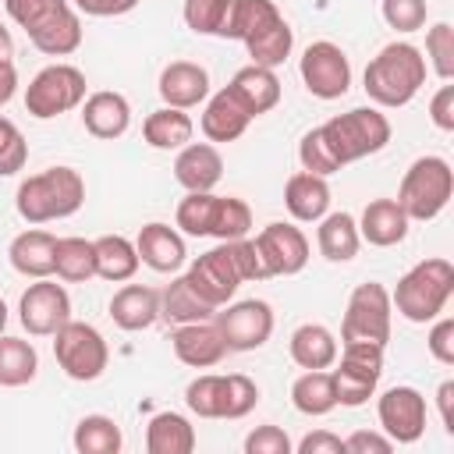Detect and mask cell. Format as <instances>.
<instances>
[{
	"label": "cell",
	"instance_id": "obj_12",
	"mask_svg": "<svg viewBox=\"0 0 454 454\" xmlns=\"http://www.w3.org/2000/svg\"><path fill=\"white\" fill-rule=\"evenodd\" d=\"M18 319L32 337H53L71 319V298L64 284H53L50 277L28 284V291L18 301Z\"/></svg>",
	"mask_w": 454,
	"mask_h": 454
},
{
	"label": "cell",
	"instance_id": "obj_23",
	"mask_svg": "<svg viewBox=\"0 0 454 454\" xmlns=\"http://www.w3.org/2000/svg\"><path fill=\"white\" fill-rule=\"evenodd\" d=\"M284 206L301 223L323 220L330 213V184H326V177L309 174V170L291 174L287 184H284Z\"/></svg>",
	"mask_w": 454,
	"mask_h": 454
},
{
	"label": "cell",
	"instance_id": "obj_13",
	"mask_svg": "<svg viewBox=\"0 0 454 454\" xmlns=\"http://www.w3.org/2000/svg\"><path fill=\"white\" fill-rule=\"evenodd\" d=\"M184 277L192 280V287H195L213 309H223V305L234 298V291L245 284L241 273H238V266H234V255H231V245H227V241H220L216 248L202 252V255L188 266Z\"/></svg>",
	"mask_w": 454,
	"mask_h": 454
},
{
	"label": "cell",
	"instance_id": "obj_37",
	"mask_svg": "<svg viewBox=\"0 0 454 454\" xmlns=\"http://www.w3.org/2000/svg\"><path fill=\"white\" fill-rule=\"evenodd\" d=\"M53 273L67 284H85L96 277V248L85 238H57Z\"/></svg>",
	"mask_w": 454,
	"mask_h": 454
},
{
	"label": "cell",
	"instance_id": "obj_49",
	"mask_svg": "<svg viewBox=\"0 0 454 454\" xmlns=\"http://www.w3.org/2000/svg\"><path fill=\"white\" fill-rule=\"evenodd\" d=\"M71 0H4L11 21H18L25 32H32L35 25H43L50 14H57L60 7H67Z\"/></svg>",
	"mask_w": 454,
	"mask_h": 454
},
{
	"label": "cell",
	"instance_id": "obj_57",
	"mask_svg": "<svg viewBox=\"0 0 454 454\" xmlns=\"http://www.w3.org/2000/svg\"><path fill=\"white\" fill-rule=\"evenodd\" d=\"M436 404H440L443 429L454 433V380H443V383H440V390H436Z\"/></svg>",
	"mask_w": 454,
	"mask_h": 454
},
{
	"label": "cell",
	"instance_id": "obj_34",
	"mask_svg": "<svg viewBox=\"0 0 454 454\" xmlns=\"http://www.w3.org/2000/svg\"><path fill=\"white\" fill-rule=\"evenodd\" d=\"M142 135H145V142H149L153 149H181V145L192 142L195 121H192L184 110H177V106H160V110H153V114L145 117Z\"/></svg>",
	"mask_w": 454,
	"mask_h": 454
},
{
	"label": "cell",
	"instance_id": "obj_20",
	"mask_svg": "<svg viewBox=\"0 0 454 454\" xmlns=\"http://www.w3.org/2000/svg\"><path fill=\"white\" fill-rule=\"evenodd\" d=\"M135 248H138V262H145V266L156 270V273H174V270H181L184 259H188L184 238H181L174 227L160 223V220H153V223H145V227L138 231Z\"/></svg>",
	"mask_w": 454,
	"mask_h": 454
},
{
	"label": "cell",
	"instance_id": "obj_53",
	"mask_svg": "<svg viewBox=\"0 0 454 454\" xmlns=\"http://www.w3.org/2000/svg\"><path fill=\"white\" fill-rule=\"evenodd\" d=\"M394 440L387 433H369V429H355L344 440V454H390Z\"/></svg>",
	"mask_w": 454,
	"mask_h": 454
},
{
	"label": "cell",
	"instance_id": "obj_45",
	"mask_svg": "<svg viewBox=\"0 0 454 454\" xmlns=\"http://www.w3.org/2000/svg\"><path fill=\"white\" fill-rule=\"evenodd\" d=\"M426 57L443 82L454 78V28H450V21H436L426 32Z\"/></svg>",
	"mask_w": 454,
	"mask_h": 454
},
{
	"label": "cell",
	"instance_id": "obj_60",
	"mask_svg": "<svg viewBox=\"0 0 454 454\" xmlns=\"http://www.w3.org/2000/svg\"><path fill=\"white\" fill-rule=\"evenodd\" d=\"M4 326H7V305H4V298H0V333H4Z\"/></svg>",
	"mask_w": 454,
	"mask_h": 454
},
{
	"label": "cell",
	"instance_id": "obj_55",
	"mask_svg": "<svg viewBox=\"0 0 454 454\" xmlns=\"http://www.w3.org/2000/svg\"><path fill=\"white\" fill-rule=\"evenodd\" d=\"M135 4L138 0H71V7L89 18H117V14H128Z\"/></svg>",
	"mask_w": 454,
	"mask_h": 454
},
{
	"label": "cell",
	"instance_id": "obj_15",
	"mask_svg": "<svg viewBox=\"0 0 454 454\" xmlns=\"http://www.w3.org/2000/svg\"><path fill=\"white\" fill-rule=\"evenodd\" d=\"M380 429L394 443H415L426 433V397L415 387H390L376 401Z\"/></svg>",
	"mask_w": 454,
	"mask_h": 454
},
{
	"label": "cell",
	"instance_id": "obj_9",
	"mask_svg": "<svg viewBox=\"0 0 454 454\" xmlns=\"http://www.w3.org/2000/svg\"><path fill=\"white\" fill-rule=\"evenodd\" d=\"M85 99V74L74 64H50L43 67L28 89H25V110L39 121L60 117L74 106H82Z\"/></svg>",
	"mask_w": 454,
	"mask_h": 454
},
{
	"label": "cell",
	"instance_id": "obj_28",
	"mask_svg": "<svg viewBox=\"0 0 454 454\" xmlns=\"http://www.w3.org/2000/svg\"><path fill=\"white\" fill-rule=\"evenodd\" d=\"M291 358L301 369H330L337 362V337L323 326V323H301L291 333Z\"/></svg>",
	"mask_w": 454,
	"mask_h": 454
},
{
	"label": "cell",
	"instance_id": "obj_44",
	"mask_svg": "<svg viewBox=\"0 0 454 454\" xmlns=\"http://www.w3.org/2000/svg\"><path fill=\"white\" fill-rule=\"evenodd\" d=\"M220 387H223V376H216V372L195 376V380L184 387V404H188V411L199 415V419H220Z\"/></svg>",
	"mask_w": 454,
	"mask_h": 454
},
{
	"label": "cell",
	"instance_id": "obj_30",
	"mask_svg": "<svg viewBox=\"0 0 454 454\" xmlns=\"http://www.w3.org/2000/svg\"><path fill=\"white\" fill-rule=\"evenodd\" d=\"M277 18H284V14L277 11L273 0H227V14H223V25L216 35L245 43L255 32H262L266 25H273Z\"/></svg>",
	"mask_w": 454,
	"mask_h": 454
},
{
	"label": "cell",
	"instance_id": "obj_41",
	"mask_svg": "<svg viewBox=\"0 0 454 454\" xmlns=\"http://www.w3.org/2000/svg\"><path fill=\"white\" fill-rule=\"evenodd\" d=\"M213 213H216V195L213 192H188L177 202V227L192 238H206L213 227Z\"/></svg>",
	"mask_w": 454,
	"mask_h": 454
},
{
	"label": "cell",
	"instance_id": "obj_14",
	"mask_svg": "<svg viewBox=\"0 0 454 454\" xmlns=\"http://www.w3.org/2000/svg\"><path fill=\"white\" fill-rule=\"evenodd\" d=\"M252 241H255L270 277H294L309 262V238L294 223H280V220L266 223Z\"/></svg>",
	"mask_w": 454,
	"mask_h": 454
},
{
	"label": "cell",
	"instance_id": "obj_46",
	"mask_svg": "<svg viewBox=\"0 0 454 454\" xmlns=\"http://www.w3.org/2000/svg\"><path fill=\"white\" fill-rule=\"evenodd\" d=\"M28 160V145H25V135L21 128L0 114V177H11L25 167Z\"/></svg>",
	"mask_w": 454,
	"mask_h": 454
},
{
	"label": "cell",
	"instance_id": "obj_21",
	"mask_svg": "<svg viewBox=\"0 0 454 454\" xmlns=\"http://www.w3.org/2000/svg\"><path fill=\"white\" fill-rule=\"evenodd\" d=\"M252 124V114L241 106V99L231 89H220L213 96H206V110H202V135L209 142H234L245 135V128Z\"/></svg>",
	"mask_w": 454,
	"mask_h": 454
},
{
	"label": "cell",
	"instance_id": "obj_36",
	"mask_svg": "<svg viewBox=\"0 0 454 454\" xmlns=\"http://www.w3.org/2000/svg\"><path fill=\"white\" fill-rule=\"evenodd\" d=\"M39 372V355L21 337L0 333V387H25Z\"/></svg>",
	"mask_w": 454,
	"mask_h": 454
},
{
	"label": "cell",
	"instance_id": "obj_51",
	"mask_svg": "<svg viewBox=\"0 0 454 454\" xmlns=\"http://www.w3.org/2000/svg\"><path fill=\"white\" fill-rule=\"evenodd\" d=\"M227 245H231V255H234V266H238L241 280H266L270 277L252 238H238V241H227Z\"/></svg>",
	"mask_w": 454,
	"mask_h": 454
},
{
	"label": "cell",
	"instance_id": "obj_16",
	"mask_svg": "<svg viewBox=\"0 0 454 454\" xmlns=\"http://www.w3.org/2000/svg\"><path fill=\"white\" fill-rule=\"evenodd\" d=\"M170 348L177 355V362L192 365V369H213L223 362L227 355V344H223V333L213 319H199V323H181L174 333H170Z\"/></svg>",
	"mask_w": 454,
	"mask_h": 454
},
{
	"label": "cell",
	"instance_id": "obj_38",
	"mask_svg": "<svg viewBox=\"0 0 454 454\" xmlns=\"http://www.w3.org/2000/svg\"><path fill=\"white\" fill-rule=\"evenodd\" d=\"M71 443H74L78 454H117L124 447V436H121V426L110 415H85L74 426Z\"/></svg>",
	"mask_w": 454,
	"mask_h": 454
},
{
	"label": "cell",
	"instance_id": "obj_52",
	"mask_svg": "<svg viewBox=\"0 0 454 454\" xmlns=\"http://www.w3.org/2000/svg\"><path fill=\"white\" fill-rule=\"evenodd\" d=\"M426 348H429V355L440 365H454V319L450 316H443V319L433 323V330L426 337Z\"/></svg>",
	"mask_w": 454,
	"mask_h": 454
},
{
	"label": "cell",
	"instance_id": "obj_22",
	"mask_svg": "<svg viewBox=\"0 0 454 454\" xmlns=\"http://www.w3.org/2000/svg\"><path fill=\"white\" fill-rule=\"evenodd\" d=\"M355 223H358V234L369 245L390 248V245H401L408 238V223L411 220L404 216V209L397 206V199H372Z\"/></svg>",
	"mask_w": 454,
	"mask_h": 454
},
{
	"label": "cell",
	"instance_id": "obj_17",
	"mask_svg": "<svg viewBox=\"0 0 454 454\" xmlns=\"http://www.w3.org/2000/svg\"><path fill=\"white\" fill-rule=\"evenodd\" d=\"M174 177L184 192H213L216 181L223 177V156L216 153L213 142H188L177 149Z\"/></svg>",
	"mask_w": 454,
	"mask_h": 454
},
{
	"label": "cell",
	"instance_id": "obj_1",
	"mask_svg": "<svg viewBox=\"0 0 454 454\" xmlns=\"http://www.w3.org/2000/svg\"><path fill=\"white\" fill-rule=\"evenodd\" d=\"M422 85H426V57L411 43H390V46H383L365 64V74H362L365 96L376 106H387V110L408 106L419 96Z\"/></svg>",
	"mask_w": 454,
	"mask_h": 454
},
{
	"label": "cell",
	"instance_id": "obj_7",
	"mask_svg": "<svg viewBox=\"0 0 454 454\" xmlns=\"http://www.w3.org/2000/svg\"><path fill=\"white\" fill-rule=\"evenodd\" d=\"M53 358L57 365L78 380V383H92L103 376L106 362H110V348L103 340V333L92 323H78L67 319L57 333H53Z\"/></svg>",
	"mask_w": 454,
	"mask_h": 454
},
{
	"label": "cell",
	"instance_id": "obj_50",
	"mask_svg": "<svg viewBox=\"0 0 454 454\" xmlns=\"http://www.w3.org/2000/svg\"><path fill=\"white\" fill-rule=\"evenodd\" d=\"M245 454H291V440L280 426H255L245 436Z\"/></svg>",
	"mask_w": 454,
	"mask_h": 454
},
{
	"label": "cell",
	"instance_id": "obj_33",
	"mask_svg": "<svg viewBox=\"0 0 454 454\" xmlns=\"http://www.w3.org/2000/svg\"><path fill=\"white\" fill-rule=\"evenodd\" d=\"M160 316L170 319V323H199V319H213L216 309L192 287L188 277H174L167 284V291L160 294Z\"/></svg>",
	"mask_w": 454,
	"mask_h": 454
},
{
	"label": "cell",
	"instance_id": "obj_31",
	"mask_svg": "<svg viewBox=\"0 0 454 454\" xmlns=\"http://www.w3.org/2000/svg\"><path fill=\"white\" fill-rule=\"evenodd\" d=\"M319 231H316V245L323 252V259L330 262H348L358 255V245H362V234H358V223L351 213H326L323 220H316Z\"/></svg>",
	"mask_w": 454,
	"mask_h": 454
},
{
	"label": "cell",
	"instance_id": "obj_5",
	"mask_svg": "<svg viewBox=\"0 0 454 454\" xmlns=\"http://www.w3.org/2000/svg\"><path fill=\"white\" fill-rule=\"evenodd\" d=\"M319 128H323L333 156L340 160V167H348V163H355L362 156H372L390 142V121L376 106H355L348 114L330 117Z\"/></svg>",
	"mask_w": 454,
	"mask_h": 454
},
{
	"label": "cell",
	"instance_id": "obj_4",
	"mask_svg": "<svg viewBox=\"0 0 454 454\" xmlns=\"http://www.w3.org/2000/svg\"><path fill=\"white\" fill-rule=\"evenodd\" d=\"M454 195V170L443 156H419L397 188V206L408 220H436Z\"/></svg>",
	"mask_w": 454,
	"mask_h": 454
},
{
	"label": "cell",
	"instance_id": "obj_6",
	"mask_svg": "<svg viewBox=\"0 0 454 454\" xmlns=\"http://www.w3.org/2000/svg\"><path fill=\"white\" fill-rule=\"evenodd\" d=\"M390 316H394L390 291L383 284H376V280L358 284L351 291L344 319H340V344L365 340V344H383L387 348V340H390Z\"/></svg>",
	"mask_w": 454,
	"mask_h": 454
},
{
	"label": "cell",
	"instance_id": "obj_27",
	"mask_svg": "<svg viewBox=\"0 0 454 454\" xmlns=\"http://www.w3.org/2000/svg\"><path fill=\"white\" fill-rule=\"evenodd\" d=\"M7 255H11V266H14L21 277H32V280L50 277V273H53V259H57V238H53L50 231H39V227L21 231V234L11 241Z\"/></svg>",
	"mask_w": 454,
	"mask_h": 454
},
{
	"label": "cell",
	"instance_id": "obj_25",
	"mask_svg": "<svg viewBox=\"0 0 454 454\" xmlns=\"http://www.w3.org/2000/svg\"><path fill=\"white\" fill-rule=\"evenodd\" d=\"M227 89L241 99V106L252 117L270 114L280 103V78L273 74V67H262V64H245L241 71H234Z\"/></svg>",
	"mask_w": 454,
	"mask_h": 454
},
{
	"label": "cell",
	"instance_id": "obj_26",
	"mask_svg": "<svg viewBox=\"0 0 454 454\" xmlns=\"http://www.w3.org/2000/svg\"><path fill=\"white\" fill-rule=\"evenodd\" d=\"M25 35L32 39V46L39 53H46V57H67V53H74L82 46V18L67 4L57 14H50L43 25H35L32 32H25Z\"/></svg>",
	"mask_w": 454,
	"mask_h": 454
},
{
	"label": "cell",
	"instance_id": "obj_24",
	"mask_svg": "<svg viewBox=\"0 0 454 454\" xmlns=\"http://www.w3.org/2000/svg\"><path fill=\"white\" fill-rule=\"evenodd\" d=\"M110 319L128 333L149 330L160 319V291H153L145 284H124L110 298Z\"/></svg>",
	"mask_w": 454,
	"mask_h": 454
},
{
	"label": "cell",
	"instance_id": "obj_59",
	"mask_svg": "<svg viewBox=\"0 0 454 454\" xmlns=\"http://www.w3.org/2000/svg\"><path fill=\"white\" fill-rule=\"evenodd\" d=\"M4 64H14V39H11V32L0 25V67Z\"/></svg>",
	"mask_w": 454,
	"mask_h": 454
},
{
	"label": "cell",
	"instance_id": "obj_42",
	"mask_svg": "<svg viewBox=\"0 0 454 454\" xmlns=\"http://www.w3.org/2000/svg\"><path fill=\"white\" fill-rule=\"evenodd\" d=\"M255 404H259V387L245 372L223 376V387H220V419H245Z\"/></svg>",
	"mask_w": 454,
	"mask_h": 454
},
{
	"label": "cell",
	"instance_id": "obj_54",
	"mask_svg": "<svg viewBox=\"0 0 454 454\" xmlns=\"http://www.w3.org/2000/svg\"><path fill=\"white\" fill-rule=\"evenodd\" d=\"M429 121L440 131H454V85H440L429 99Z\"/></svg>",
	"mask_w": 454,
	"mask_h": 454
},
{
	"label": "cell",
	"instance_id": "obj_8",
	"mask_svg": "<svg viewBox=\"0 0 454 454\" xmlns=\"http://www.w3.org/2000/svg\"><path fill=\"white\" fill-rule=\"evenodd\" d=\"M340 362H333L337 369H330L333 376V394L337 404L344 408H358L376 394V383L383 376V344H344V351H337Z\"/></svg>",
	"mask_w": 454,
	"mask_h": 454
},
{
	"label": "cell",
	"instance_id": "obj_58",
	"mask_svg": "<svg viewBox=\"0 0 454 454\" xmlns=\"http://www.w3.org/2000/svg\"><path fill=\"white\" fill-rule=\"evenodd\" d=\"M14 92H18V71H14V64H4L0 67V106H7L14 99Z\"/></svg>",
	"mask_w": 454,
	"mask_h": 454
},
{
	"label": "cell",
	"instance_id": "obj_2",
	"mask_svg": "<svg viewBox=\"0 0 454 454\" xmlns=\"http://www.w3.org/2000/svg\"><path fill=\"white\" fill-rule=\"evenodd\" d=\"M85 202V181L74 167H50L18 184L14 206L28 223H50L78 213Z\"/></svg>",
	"mask_w": 454,
	"mask_h": 454
},
{
	"label": "cell",
	"instance_id": "obj_10",
	"mask_svg": "<svg viewBox=\"0 0 454 454\" xmlns=\"http://www.w3.org/2000/svg\"><path fill=\"white\" fill-rule=\"evenodd\" d=\"M298 74L316 99H340L351 89V60L330 39L305 46V53L298 60Z\"/></svg>",
	"mask_w": 454,
	"mask_h": 454
},
{
	"label": "cell",
	"instance_id": "obj_56",
	"mask_svg": "<svg viewBox=\"0 0 454 454\" xmlns=\"http://www.w3.org/2000/svg\"><path fill=\"white\" fill-rule=\"evenodd\" d=\"M298 454H344V440L330 429H316L298 443Z\"/></svg>",
	"mask_w": 454,
	"mask_h": 454
},
{
	"label": "cell",
	"instance_id": "obj_35",
	"mask_svg": "<svg viewBox=\"0 0 454 454\" xmlns=\"http://www.w3.org/2000/svg\"><path fill=\"white\" fill-rule=\"evenodd\" d=\"M291 404L316 419V415H326L337 408V394H333V376L330 369H305L294 383H291Z\"/></svg>",
	"mask_w": 454,
	"mask_h": 454
},
{
	"label": "cell",
	"instance_id": "obj_43",
	"mask_svg": "<svg viewBox=\"0 0 454 454\" xmlns=\"http://www.w3.org/2000/svg\"><path fill=\"white\" fill-rule=\"evenodd\" d=\"M298 160H301V170L319 174V177H330V174L340 170V160L333 156V149H330L323 128H312V131L301 135V142H298Z\"/></svg>",
	"mask_w": 454,
	"mask_h": 454
},
{
	"label": "cell",
	"instance_id": "obj_47",
	"mask_svg": "<svg viewBox=\"0 0 454 454\" xmlns=\"http://www.w3.org/2000/svg\"><path fill=\"white\" fill-rule=\"evenodd\" d=\"M227 14V0H184V25L195 35H216Z\"/></svg>",
	"mask_w": 454,
	"mask_h": 454
},
{
	"label": "cell",
	"instance_id": "obj_32",
	"mask_svg": "<svg viewBox=\"0 0 454 454\" xmlns=\"http://www.w3.org/2000/svg\"><path fill=\"white\" fill-rule=\"evenodd\" d=\"M92 248H96V277H103L110 284H124L135 277V270H138L135 241H128L124 234H103L92 241Z\"/></svg>",
	"mask_w": 454,
	"mask_h": 454
},
{
	"label": "cell",
	"instance_id": "obj_19",
	"mask_svg": "<svg viewBox=\"0 0 454 454\" xmlns=\"http://www.w3.org/2000/svg\"><path fill=\"white\" fill-rule=\"evenodd\" d=\"M82 124L92 138H103V142L121 138L131 124V106L121 92H110V89L92 92L82 99Z\"/></svg>",
	"mask_w": 454,
	"mask_h": 454
},
{
	"label": "cell",
	"instance_id": "obj_48",
	"mask_svg": "<svg viewBox=\"0 0 454 454\" xmlns=\"http://www.w3.org/2000/svg\"><path fill=\"white\" fill-rule=\"evenodd\" d=\"M426 0H383L380 14L394 32H419L426 25Z\"/></svg>",
	"mask_w": 454,
	"mask_h": 454
},
{
	"label": "cell",
	"instance_id": "obj_3",
	"mask_svg": "<svg viewBox=\"0 0 454 454\" xmlns=\"http://www.w3.org/2000/svg\"><path fill=\"white\" fill-rule=\"evenodd\" d=\"M450 291H454V266H450V259L433 255V259L415 262L397 280V287L390 294V305L408 323H429L447 309Z\"/></svg>",
	"mask_w": 454,
	"mask_h": 454
},
{
	"label": "cell",
	"instance_id": "obj_11",
	"mask_svg": "<svg viewBox=\"0 0 454 454\" xmlns=\"http://www.w3.org/2000/svg\"><path fill=\"white\" fill-rule=\"evenodd\" d=\"M213 323L220 326L227 351H255L273 333V309L262 298H245V301H234L223 312H216Z\"/></svg>",
	"mask_w": 454,
	"mask_h": 454
},
{
	"label": "cell",
	"instance_id": "obj_18",
	"mask_svg": "<svg viewBox=\"0 0 454 454\" xmlns=\"http://www.w3.org/2000/svg\"><path fill=\"white\" fill-rule=\"evenodd\" d=\"M160 96L167 106H177V110H192L199 103H206L209 96V74L202 64H192V60H174L160 71Z\"/></svg>",
	"mask_w": 454,
	"mask_h": 454
},
{
	"label": "cell",
	"instance_id": "obj_29",
	"mask_svg": "<svg viewBox=\"0 0 454 454\" xmlns=\"http://www.w3.org/2000/svg\"><path fill=\"white\" fill-rule=\"evenodd\" d=\"M145 450L149 454H192L195 429L177 411H156L145 426Z\"/></svg>",
	"mask_w": 454,
	"mask_h": 454
},
{
	"label": "cell",
	"instance_id": "obj_39",
	"mask_svg": "<svg viewBox=\"0 0 454 454\" xmlns=\"http://www.w3.org/2000/svg\"><path fill=\"white\" fill-rule=\"evenodd\" d=\"M291 46H294V32L284 18H277L273 25H266L262 32H255L252 39H245V50L252 57V64H262V67H277L291 57Z\"/></svg>",
	"mask_w": 454,
	"mask_h": 454
},
{
	"label": "cell",
	"instance_id": "obj_40",
	"mask_svg": "<svg viewBox=\"0 0 454 454\" xmlns=\"http://www.w3.org/2000/svg\"><path fill=\"white\" fill-rule=\"evenodd\" d=\"M252 227V209L245 199H234V195H216V213H213V227L209 234L216 241H238L245 238Z\"/></svg>",
	"mask_w": 454,
	"mask_h": 454
}]
</instances>
